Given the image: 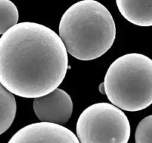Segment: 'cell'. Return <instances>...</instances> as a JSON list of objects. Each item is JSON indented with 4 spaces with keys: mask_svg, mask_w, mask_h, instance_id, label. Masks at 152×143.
Listing matches in <instances>:
<instances>
[{
    "mask_svg": "<svg viewBox=\"0 0 152 143\" xmlns=\"http://www.w3.org/2000/svg\"><path fill=\"white\" fill-rule=\"evenodd\" d=\"M68 53L60 36L50 28L17 23L0 38V83L22 98L47 95L63 81Z\"/></svg>",
    "mask_w": 152,
    "mask_h": 143,
    "instance_id": "cell-1",
    "label": "cell"
},
{
    "mask_svg": "<svg viewBox=\"0 0 152 143\" xmlns=\"http://www.w3.org/2000/svg\"><path fill=\"white\" fill-rule=\"evenodd\" d=\"M122 109L106 102L86 109L77 122V137L81 143H127L131 125Z\"/></svg>",
    "mask_w": 152,
    "mask_h": 143,
    "instance_id": "cell-4",
    "label": "cell"
},
{
    "mask_svg": "<svg viewBox=\"0 0 152 143\" xmlns=\"http://www.w3.org/2000/svg\"><path fill=\"white\" fill-rule=\"evenodd\" d=\"M34 113L41 122L65 125L73 113V101L65 91L56 88L50 93L35 98Z\"/></svg>",
    "mask_w": 152,
    "mask_h": 143,
    "instance_id": "cell-6",
    "label": "cell"
},
{
    "mask_svg": "<svg viewBox=\"0 0 152 143\" xmlns=\"http://www.w3.org/2000/svg\"><path fill=\"white\" fill-rule=\"evenodd\" d=\"M103 83L113 104L129 112L144 110L152 104V60L139 53L123 55L111 64Z\"/></svg>",
    "mask_w": 152,
    "mask_h": 143,
    "instance_id": "cell-3",
    "label": "cell"
},
{
    "mask_svg": "<svg viewBox=\"0 0 152 143\" xmlns=\"http://www.w3.org/2000/svg\"><path fill=\"white\" fill-rule=\"evenodd\" d=\"M59 33L68 54L80 60H92L111 49L116 25L103 4L96 0H82L62 15Z\"/></svg>",
    "mask_w": 152,
    "mask_h": 143,
    "instance_id": "cell-2",
    "label": "cell"
},
{
    "mask_svg": "<svg viewBox=\"0 0 152 143\" xmlns=\"http://www.w3.org/2000/svg\"><path fill=\"white\" fill-rule=\"evenodd\" d=\"M123 17L134 25L152 26V0H116Z\"/></svg>",
    "mask_w": 152,
    "mask_h": 143,
    "instance_id": "cell-7",
    "label": "cell"
},
{
    "mask_svg": "<svg viewBox=\"0 0 152 143\" xmlns=\"http://www.w3.org/2000/svg\"><path fill=\"white\" fill-rule=\"evenodd\" d=\"M14 94L2 84L0 86V134L11 126L16 116V102Z\"/></svg>",
    "mask_w": 152,
    "mask_h": 143,
    "instance_id": "cell-8",
    "label": "cell"
},
{
    "mask_svg": "<svg viewBox=\"0 0 152 143\" xmlns=\"http://www.w3.org/2000/svg\"><path fill=\"white\" fill-rule=\"evenodd\" d=\"M99 92H101L102 94H104L105 95V85H104V83H102L100 85H99Z\"/></svg>",
    "mask_w": 152,
    "mask_h": 143,
    "instance_id": "cell-11",
    "label": "cell"
},
{
    "mask_svg": "<svg viewBox=\"0 0 152 143\" xmlns=\"http://www.w3.org/2000/svg\"><path fill=\"white\" fill-rule=\"evenodd\" d=\"M134 137L136 143H152V115L138 124Z\"/></svg>",
    "mask_w": 152,
    "mask_h": 143,
    "instance_id": "cell-10",
    "label": "cell"
},
{
    "mask_svg": "<svg viewBox=\"0 0 152 143\" xmlns=\"http://www.w3.org/2000/svg\"><path fill=\"white\" fill-rule=\"evenodd\" d=\"M9 143L80 142L77 136L59 124L41 122L24 127L9 140Z\"/></svg>",
    "mask_w": 152,
    "mask_h": 143,
    "instance_id": "cell-5",
    "label": "cell"
},
{
    "mask_svg": "<svg viewBox=\"0 0 152 143\" xmlns=\"http://www.w3.org/2000/svg\"><path fill=\"white\" fill-rule=\"evenodd\" d=\"M19 11L10 0H0V34L18 23Z\"/></svg>",
    "mask_w": 152,
    "mask_h": 143,
    "instance_id": "cell-9",
    "label": "cell"
}]
</instances>
